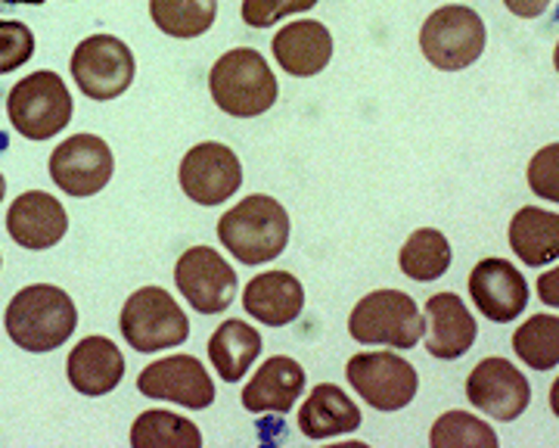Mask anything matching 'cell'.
Here are the masks:
<instances>
[{
    "instance_id": "cell-1",
    "label": "cell",
    "mask_w": 559,
    "mask_h": 448,
    "mask_svg": "<svg viewBox=\"0 0 559 448\" xmlns=\"http://www.w3.org/2000/svg\"><path fill=\"white\" fill-rule=\"evenodd\" d=\"M3 327L7 337L25 352H53L75 333L79 308L60 286L32 284L10 299Z\"/></svg>"
},
{
    "instance_id": "cell-2",
    "label": "cell",
    "mask_w": 559,
    "mask_h": 448,
    "mask_svg": "<svg viewBox=\"0 0 559 448\" xmlns=\"http://www.w3.org/2000/svg\"><path fill=\"white\" fill-rule=\"evenodd\" d=\"M218 240L242 266L274 262L289 244V215L274 197L252 193L221 215Z\"/></svg>"
},
{
    "instance_id": "cell-3",
    "label": "cell",
    "mask_w": 559,
    "mask_h": 448,
    "mask_svg": "<svg viewBox=\"0 0 559 448\" xmlns=\"http://www.w3.org/2000/svg\"><path fill=\"white\" fill-rule=\"evenodd\" d=\"M209 94L221 113L234 119L264 116L277 103V75L252 47H234L209 72Z\"/></svg>"
},
{
    "instance_id": "cell-4",
    "label": "cell",
    "mask_w": 559,
    "mask_h": 448,
    "mask_svg": "<svg viewBox=\"0 0 559 448\" xmlns=\"http://www.w3.org/2000/svg\"><path fill=\"white\" fill-rule=\"evenodd\" d=\"M423 327V311L401 290H373L348 315V333L360 346L414 349Z\"/></svg>"
},
{
    "instance_id": "cell-5",
    "label": "cell",
    "mask_w": 559,
    "mask_h": 448,
    "mask_svg": "<svg viewBox=\"0 0 559 448\" xmlns=\"http://www.w3.org/2000/svg\"><path fill=\"white\" fill-rule=\"evenodd\" d=\"M119 327L124 343L143 355L183 346L190 337V321L183 308L162 286H140L138 293H131L121 308Z\"/></svg>"
},
{
    "instance_id": "cell-6",
    "label": "cell",
    "mask_w": 559,
    "mask_h": 448,
    "mask_svg": "<svg viewBox=\"0 0 559 448\" xmlns=\"http://www.w3.org/2000/svg\"><path fill=\"white\" fill-rule=\"evenodd\" d=\"M10 125L25 141H50L72 122V94L57 72H32L7 97Z\"/></svg>"
},
{
    "instance_id": "cell-7",
    "label": "cell",
    "mask_w": 559,
    "mask_h": 448,
    "mask_svg": "<svg viewBox=\"0 0 559 448\" xmlns=\"http://www.w3.org/2000/svg\"><path fill=\"white\" fill-rule=\"evenodd\" d=\"M485 22L463 3H448L436 10L419 28V50L441 72H460L469 69L485 50Z\"/></svg>"
},
{
    "instance_id": "cell-8",
    "label": "cell",
    "mask_w": 559,
    "mask_h": 448,
    "mask_svg": "<svg viewBox=\"0 0 559 448\" xmlns=\"http://www.w3.org/2000/svg\"><path fill=\"white\" fill-rule=\"evenodd\" d=\"M69 69L81 94L103 103L116 101L131 87L138 62L131 47L116 35H91L75 47Z\"/></svg>"
},
{
    "instance_id": "cell-9",
    "label": "cell",
    "mask_w": 559,
    "mask_h": 448,
    "mask_svg": "<svg viewBox=\"0 0 559 448\" xmlns=\"http://www.w3.org/2000/svg\"><path fill=\"white\" fill-rule=\"evenodd\" d=\"M345 377L360 399L377 411H401L417 399V370L399 352H358L348 358Z\"/></svg>"
},
{
    "instance_id": "cell-10",
    "label": "cell",
    "mask_w": 559,
    "mask_h": 448,
    "mask_svg": "<svg viewBox=\"0 0 559 448\" xmlns=\"http://www.w3.org/2000/svg\"><path fill=\"white\" fill-rule=\"evenodd\" d=\"M116 172L109 143L97 134H75L50 153V178L62 193L84 200L100 193Z\"/></svg>"
},
{
    "instance_id": "cell-11",
    "label": "cell",
    "mask_w": 559,
    "mask_h": 448,
    "mask_svg": "<svg viewBox=\"0 0 559 448\" xmlns=\"http://www.w3.org/2000/svg\"><path fill=\"white\" fill-rule=\"evenodd\" d=\"M175 281L180 296L200 315H221L237 296V271L212 246L183 249L175 266Z\"/></svg>"
},
{
    "instance_id": "cell-12",
    "label": "cell",
    "mask_w": 559,
    "mask_h": 448,
    "mask_svg": "<svg viewBox=\"0 0 559 448\" xmlns=\"http://www.w3.org/2000/svg\"><path fill=\"white\" fill-rule=\"evenodd\" d=\"M180 190L200 205H218L242 187V165L230 146L215 141L197 143L180 163Z\"/></svg>"
},
{
    "instance_id": "cell-13",
    "label": "cell",
    "mask_w": 559,
    "mask_h": 448,
    "mask_svg": "<svg viewBox=\"0 0 559 448\" xmlns=\"http://www.w3.org/2000/svg\"><path fill=\"white\" fill-rule=\"evenodd\" d=\"M466 399L481 414L500 424L520 421L522 411L532 402V387L520 367L507 358H485L466 377Z\"/></svg>"
},
{
    "instance_id": "cell-14",
    "label": "cell",
    "mask_w": 559,
    "mask_h": 448,
    "mask_svg": "<svg viewBox=\"0 0 559 448\" xmlns=\"http://www.w3.org/2000/svg\"><path fill=\"white\" fill-rule=\"evenodd\" d=\"M138 389L146 399L175 402L190 411H200L215 402V384L205 374L200 358L193 355H171L146 365L140 370Z\"/></svg>"
},
{
    "instance_id": "cell-15",
    "label": "cell",
    "mask_w": 559,
    "mask_h": 448,
    "mask_svg": "<svg viewBox=\"0 0 559 448\" xmlns=\"http://www.w3.org/2000/svg\"><path fill=\"white\" fill-rule=\"evenodd\" d=\"M473 306L495 325L516 321L528 306V284L522 271L507 259H481L469 274Z\"/></svg>"
},
{
    "instance_id": "cell-16",
    "label": "cell",
    "mask_w": 559,
    "mask_h": 448,
    "mask_svg": "<svg viewBox=\"0 0 559 448\" xmlns=\"http://www.w3.org/2000/svg\"><path fill=\"white\" fill-rule=\"evenodd\" d=\"M423 333H426V352L441 362H454L463 358L476 337L479 325L473 318V311L460 299L457 293H436L426 299L423 308Z\"/></svg>"
},
{
    "instance_id": "cell-17",
    "label": "cell",
    "mask_w": 559,
    "mask_h": 448,
    "mask_svg": "<svg viewBox=\"0 0 559 448\" xmlns=\"http://www.w3.org/2000/svg\"><path fill=\"white\" fill-rule=\"evenodd\" d=\"M7 231L22 249H50L66 237L69 215L57 197L44 190H25L7 212Z\"/></svg>"
},
{
    "instance_id": "cell-18",
    "label": "cell",
    "mask_w": 559,
    "mask_h": 448,
    "mask_svg": "<svg viewBox=\"0 0 559 448\" xmlns=\"http://www.w3.org/2000/svg\"><path fill=\"white\" fill-rule=\"evenodd\" d=\"M271 50L286 75L311 79V75H320L333 60V35L323 22L299 20L280 28Z\"/></svg>"
},
{
    "instance_id": "cell-19",
    "label": "cell",
    "mask_w": 559,
    "mask_h": 448,
    "mask_svg": "<svg viewBox=\"0 0 559 448\" xmlns=\"http://www.w3.org/2000/svg\"><path fill=\"white\" fill-rule=\"evenodd\" d=\"M305 392V367L289 355H274L252 374L242 389V408L249 414H286Z\"/></svg>"
},
{
    "instance_id": "cell-20",
    "label": "cell",
    "mask_w": 559,
    "mask_h": 448,
    "mask_svg": "<svg viewBox=\"0 0 559 448\" xmlns=\"http://www.w3.org/2000/svg\"><path fill=\"white\" fill-rule=\"evenodd\" d=\"M242 308L259 325H293L305 308V286L289 271H264L255 274L242 290Z\"/></svg>"
},
{
    "instance_id": "cell-21",
    "label": "cell",
    "mask_w": 559,
    "mask_h": 448,
    "mask_svg": "<svg viewBox=\"0 0 559 448\" xmlns=\"http://www.w3.org/2000/svg\"><path fill=\"white\" fill-rule=\"evenodd\" d=\"M69 384L79 389L81 396L100 399L119 387L124 377V355L121 349L106 337H84L79 346L66 358Z\"/></svg>"
},
{
    "instance_id": "cell-22",
    "label": "cell",
    "mask_w": 559,
    "mask_h": 448,
    "mask_svg": "<svg viewBox=\"0 0 559 448\" xmlns=\"http://www.w3.org/2000/svg\"><path fill=\"white\" fill-rule=\"evenodd\" d=\"M360 408L336 384H320L299 408V429L305 439H336L360 427Z\"/></svg>"
},
{
    "instance_id": "cell-23",
    "label": "cell",
    "mask_w": 559,
    "mask_h": 448,
    "mask_svg": "<svg viewBox=\"0 0 559 448\" xmlns=\"http://www.w3.org/2000/svg\"><path fill=\"white\" fill-rule=\"evenodd\" d=\"M510 249L522 259V266L544 268L559 256V219L540 205H522L510 222Z\"/></svg>"
},
{
    "instance_id": "cell-24",
    "label": "cell",
    "mask_w": 559,
    "mask_h": 448,
    "mask_svg": "<svg viewBox=\"0 0 559 448\" xmlns=\"http://www.w3.org/2000/svg\"><path fill=\"white\" fill-rule=\"evenodd\" d=\"M261 333L240 318H227L209 340V358L221 374V380L237 384L259 362Z\"/></svg>"
},
{
    "instance_id": "cell-25",
    "label": "cell",
    "mask_w": 559,
    "mask_h": 448,
    "mask_svg": "<svg viewBox=\"0 0 559 448\" xmlns=\"http://www.w3.org/2000/svg\"><path fill=\"white\" fill-rule=\"evenodd\" d=\"M131 446L134 448H200L202 433L193 421L180 417L175 411L153 408L138 414L131 427Z\"/></svg>"
},
{
    "instance_id": "cell-26",
    "label": "cell",
    "mask_w": 559,
    "mask_h": 448,
    "mask_svg": "<svg viewBox=\"0 0 559 448\" xmlns=\"http://www.w3.org/2000/svg\"><path fill=\"white\" fill-rule=\"evenodd\" d=\"M150 16L162 35L190 42L215 25L218 0H150Z\"/></svg>"
},
{
    "instance_id": "cell-27",
    "label": "cell",
    "mask_w": 559,
    "mask_h": 448,
    "mask_svg": "<svg viewBox=\"0 0 559 448\" xmlns=\"http://www.w3.org/2000/svg\"><path fill=\"white\" fill-rule=\"evenodd\" d=\"M399 266L411 281H419V284L439 281L451 268V244L436 227H419L407 237V244L401 246Z\"/></svg>"
},
{
    "instance_id": "cell-28",
    "label": "cell",
    "mask_w": 559,
    "mask_h": 448,
    "mask_svg": "<svg viewBox=\"0 0 559 448\" xmlns=\"http://www.w3.org/2000/svg\"><path fill=\"white\" fill-rule=\"evenodd\" d=\"M513 352L532 370H554L559 365V318L535 315L513 333Z\"/></svg>"
},
{
    "instance_id": "cell-29",
    "label": "cell",
    "mask_w": 559,
    "mask_h": 448,
    "mask_svg": "<svg viewBox=\"0 0 559 448\" xmlns=\"http://www.w3.org/2000/svg\"><path fill=\"white\" fill-rule=\"evenodd\" d=\"M432 448H498V433L469 411H448L432 424Z\"/></svg>"
},
{
    "instance_id": "cell-30",
    "label": "cell",
    "mask_w": 559,
    "mask_h": 448,
    "mask_svg": "<svg viewBox=\"0 0 559 448\" xmlns=\"http://www.w3.org/2000/svg\"><path fill=\"white\" fill-rule=\"evenodd\" d=\"M35 57V35L25 22L0 20V75H10Z\"/></svg>"
},
{
    "instance_id": "cell-31",
    "label": "cell",
    "mask_w": 559,
    "mask_h": 448,
    "mask_svg": "<svg viewBox=\"0 0 559 448\" xmlns=\"http://www.w3.org/2000/svg\"><path fill=\"white\" fill-rule=\"evenodd\" d=\"M320 0H242V22L252 28H271L286 16L308 13Z\"/></svg>"
},
{
    "instance_id": "cell-32",
    "label": "cell",
    "mask_w": 559,
    "mask_h": 448,
    "mask_svg": "<svg viewBox=\"0 0 559 448\" xmlns=\"http://www.w3.org/2000/svg\"><path fill=\"white\" fill-rule=\"evenodd\" d=\"M559 146L557 143H550V146H544L538 156L532 160L528 165V187L538 193L540 200H550V203H557L559 200V184H557V153Z\"/></svg>"
},
{
    "instance_id": "cell-33",
    "label": "cell",
    "mask_w": 559,
    "mask_h": 448,
    "mask_svg": "<svg viewBox=\"0 0 559 448\" xmlns=\"http://www.w3.org/2000/svg\"><path fill=\"white\" fill-rule=\"evenodd\" d=\"M503 3L520 20H538V16H544L554 7V0H503Z\"/></svg>"
},
{
    "instance_id": "cell-34",
    "label": "cell",
    "mask_w": 559,
    "mask_h": 448,
    "mask_svg": "<svg viewBox=\"0 0 559 448\" xmlns=\"http://www.w3.org/2000/svg\"><path fill=\"white\" fill-rule=\"evenodd\" d=\"M557 274L559 271H550V274H540V299L544 306H559L557 299Z\"/></svg>"
},
{
    "instance_id": "cell-35",
    "label": "cell",
    "mask_w": 559,
    "mask_h": 448,
    "mask_svg": "<svg viewBox=\"0 0 559 448\" xmlns=\"http://www.w3.org/2000/svg\"><path fill=\"white\" fill-rule=\"evenodd\" d=\"M0 3H35L38 7V3H47V0H0Z\"/></svg>"
},
{
    "instance_id": "cell-36",
    "label": "cell",
    "mask_w": 559,
    "mask_h": 448,
    "mask_svg": "<svg viewBox=\"0 0 559 448\" xmlns=\"http://www.w3.org/2000/svg\"><path fill=\"white\" fill-rule=\"evenodd\" d=\"M3 193H7V181H3V175H0V200H3Z\"/></svg>"
}]
</instances>
